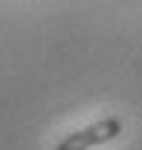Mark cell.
I'll use <instances>...</instances> for the list:
<instances>
[{
	"mask_svg": "<svg viewBox=\"0 0 142 150\" xmlns=\"http://www.w3.org/2000/svg\"><path fill=\"white\" fill-rule=\"evenodd\" d=\"M119 133H122V121H119V118H102V121H96V124H87V127H81V130L64 136V139L55 144V150H90V147L105 144V142H113Z\"/></svg>",
	"mask_w": 142,
	"mask_h": 150,
	"instance_id": "6da1fadb",
	"label": "cell"
}]
</instances>
